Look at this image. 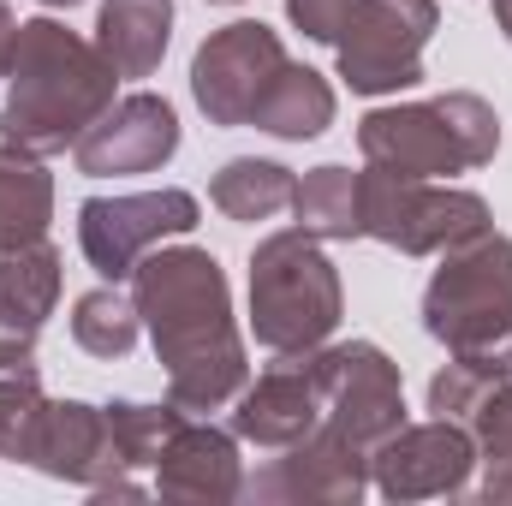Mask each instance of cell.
<instances>
[{
    "label": "cell",
    "instance_id": "cell-1",
    "mask_svg": "<svg viewBox=\"0 0 512 506\" xmlns=\"http://www.w3.org/2000/svg\"><path fill=\"white\" fill-rule=\"evenodd\" d=\"M131 304L167 370V399L191 417L221 411L251 381L227 268L203 245H155L131 268Z\"/></svg>",
    "mask_w": 512,
    "mask_h": 506
},
{
    "label": "cell",
    "instance_id": "cell-2",
    "mask_svg": "<svg viewBox=\"0 0 512 506\" xmlns=\"http://www.w3.org/2000/svg\"><path fill=\"white\" fill-rule=\"evenodd\" d=\"M6 108L0 137L30 149V155H66L84 131L114 108V60L66 30L60 18H18L12 48H6Z\"/></svg>",
    "mask_w": 512,
    "mask_h": 506
},
{
    "label": "cell",
    "instance_id": "cell-3",
    "mask_svg": "<svg viewBox=\"0 0 512 506\" xmlns=\"http://www.w3.org/2000/svg\"><path fill=\"white\" fill-rule=\"evenodd\" d=\"M423 334L447 346V358L471 364L495 387L512 381V239L477 233L453 251L423 286Z\"/></svg>",
    "mask_w": 512,
    "mask_h": 506
},
{
    "label": "cell",
    "instance_id": "cell-4",
    "mask_svg": "<svg viewBox=\"0 0 512 506\" xmlns=\"http://www.w3.org/2000/svg\"><path fill=\"white\" fill-rule=\"evenodd\" d=\"M340 316L346 286L322 239L280 227L251 251V334L262 352H316L334 340Z\"/></svg>",
    "mask_w": 512,
    "mask_h": 506
},
{
    "label": "cell",
    "instance_id": "cell-5",
    "mask_svg": "<svg viewBox=\"0 0 512 506\" xmlns=\"http://www.w3.org/2000/svg\"><path fill=\"white\" fill-rule=\"evenodd\" d=\"M358 149L370 167H393L411 179H453L495 161L501 114L471 90H447L435 102H393L358 120Z\"/></svg>",
    "mask_w": 512,
    "mask_h": 506
},
{
    "label": "cell",
    "instance_id": "cell-6",
    "mask_svg": "<svg viewBox=\"0 0 512 506\" xmlns=\"http://www.w3.org/2000/svg\"><path fill=\"white\" fill-rule=\"evenodd\" d=\"M358 179H364V239L393 245L399 256H441L495 227V215L477 191H459L441 179H411L393 167H364Z\"/></svg>",
    "mask_w": 512,
    "mask_h": 506
},
{
    "label": "cell",
    "instance_id": "cell-7",
    "mask_svg": "<svg viewBox=\"0 0 512 506\" xmlns=\"http://www.w3.org/2000/svg\"><path fill=\"white\" fill-rule=\"evenodd\" d=\"M441 30L435 0H352V18L334 36L340 78L358 96H399L423 84V48Z\"/></svg>",
    "mask_w": 512,
    "mask_h": 506
},
{
    "label": "cell",
    "instance_id": "cell-8",
    "mask_svg": "<svg viewBox=\"0 0 512 506\" xmlns=\"http://www.w3.org/2000/svg\"><path fill=\"white\" fill-rule=\"evenodd\" d=\"M197 221H203V203L179 185L131 191V197H90V203H78V251L102 280L120 286L155 245L185 239Z\"/></svg>",
    "mask_w": 512,
    "mask_h": 506
},
{
    "label": "cell",
    "instance_id": "cell-9",
    "mask_svg": "<svg viewBox=\"0 0 512 506\" xmlns=\"http://www.w3.org/2000/svg\"><path fill=\"white\" fill-rule=\"evenodd\" d=\"M316 376H322V423L340 429L352 447L376 453L393 429H405V381L382 346L370 340L316 346Z\"/></svg>",
    "mask_w": 512,
    "mask_h": 506
},
{
    "label": "cell",
    "instance_id": "cell-10",
    "mask_svg": "<svg viewBox=\"0 0 512 506\" xmlns=\"http://www.w3.org/2000/svg\"><path fill=\"white\" fill-rule=\"evenodd\" d=\"M286 60L292 54L274 24H262V18L221 24L215 36H203V48L191 60V96L209 114V126H251L262 90L280 78Z\"/></svg>",
    "mask_w": 512,
    "mask_h": 506
},
{
    "label": "cell",
    "instance_id": "cell-11",
    "mask_svg": "<svg viewBox=\"0 0 512 506\" xmlns=\"http://www.w3.org/2000/svg\"><path fill=\"white\" fill-rule=\"evenodd\" d=\"M477 471V435L459 417H429L393 429L370 453V489L382 501H453L471 489Z\"/></svg>",
    "mask_w": 512,
    "mask_h": 506
},
{
    "label": "cell",
    "instance_id": "cell-12",
    "mask_svg": "<svg viewBox=\"0 0 512 506\" xmlns=\"http://www.w3.org/2000/svg\"><path fill=\"white\" fill-rule=\"evenodd\" d=\"M364 489H370V453L328 423L298 447H280V459L245 477V501L262 506H358Z\"/></svg>",
    "mask_w": 512,
    "mask_h": 506
},
{
    "label": "cell",
    "instance_id": "cell-13",
    "mask_svg": "<svg viewBox=\"0 0 512 506\" xmlns=\"http://www.w3.org/2000/svg\"><path fill=\"white\" fill-rule=\"evenodd\" d=\"M179 155V114L155 90L120 96L96 126L72 143V161L84 179H120V173H155Z\"/></svg>",
    "mask_w": 512,
    "mask_h": 506
},
{
    "label": "cell",
    "instance_id": "cell-14",
    "mask_svg": "<svg viewBox=\"0 0 512 506\" xmlns=\"http://www.w3.org/2000/svg\"><path fill=\"white\" fill-rule=\"evenodd\" d=\"M322 429V376L316 352H274V364L233 399V435L251 447H298L304 435Z\"/></svg>",
    "mask_w": 512,
    "mask_h": 506
},
{
    "label": "cell",
    "instance_id": "cell-15",
    "mask_svg": "<svg viewBox=\"0 0 512 506\" xmlns=\"http://www.w3.org/2000/svg\"><path fill=\"white\" fill-rule=\"evenodd\" d=\"M24 465H36L54 483H78V489H108L114 477H126V459H120L114 429H108V405L48 399L36 417Z\"/></svg>",
    "mask_w": 512,
    "mask_h": 506
},
{
    "label": "cell",
    "instance_id": "cell-16",
    "mask_svg": "<svg viewBox=\"0 0 512 506\" xmlns=\"http://www.w3.org/2000/svg\"><path fill=\"white\" fill-rule=\"evenodd\" d=\"M155 495L191 506H227L245 495V459H239V435L215 429L203 417H185L173 429V441L155 459Z\"/></svg>",
    "mask_w": 512,
    "mask_h": 506
},
{
    "label": "cell",
    "instance_id": "cell-17",
    "mask_svg": "<svg viewBox=\"0 0 512 506\" xmlns=\"http://www.w3.org/2000/svg\"><path fill=\"white\" fill-rule=\"evenodd\" d=\"M173 42V0H102L96 48L114 60L120 78H149Z\"/></svg>",
    "mask_w": 512,
    "mask_h": 506
},
{
    "label": "cell",
    "instance_id": "cell-18",
    "mask_svg": "<svg viewBox=\"0 0 512 506\" xmlns=\"http://www.w3.org/2000/svg\"><path fill=\"white\" fill-rule=\"evenodd\" d=\"M251 126L268 131V137H280V143H310V137H322V131L334 126V84H328L316 66L286 60L280 78L262 90Z\"/></svg>",
    "mask_w": 512,
    "mask_h": 506
},
{
    "label": "cell",
    "instance_id": "cell-19",
    "mask_svg": "<svg viewBox=\"0 0 512 506\" xmlns=\"http://www.w3.org/2000/svg\"><path fill=\"white\" fill-rule=\"evenodd\" d=\"M292 215L310 239L322 245H352L364 239V179L340 161L328 167H310L298 185H292Z\"/></svg>",
    "mask_w": 512,
    "mask_h": 506
},
{
    "label": "cell",
    "instance_id": "cell-20",
    "mask_svg": "<svg viewBox=\"0 0 512 506\" xmlns=\"http://www.w3.org/2000/svg\"><path fill=\"white\" fill-rule=\"evenodd\" d=\"M48 221H54V173L42 167V155L0 137V251L48 239Z\"/></svg>",
    "mask_w": 512,
    "mask_h": 506
},
{
    "label": "cell",
    "instance_id": "cell-21",
    "mask_svg": "<svg viewBox=\"0 0 512 506\" xmlns=\"http://www.w3.org/2000/svg\"><path fill=\"white\" fill-rule=\"evenodd\" d=\"M292 167L280 161H262V155H233L215 179H209V203L227 215V221H268L292 203Z\"/></svg>",
    "mask_w": 512,
    "mask_h": 506
},
{
    "label": "cell",
    "instance_id": "cell-22",
    "mask_svg": "<svg viewBox=\"0 0 512 506\" xmlns=\"http://www.w3.org/2000/svg\"><path fill=\"white\" fill-rule=\"evenodd\" d=\"M137 334H143V316H137V304H131L114 280L96 286V292H84L72 304V340L90 358H108V364L126 358L131 346H137Z\"/></svg>",
    "mask_w": 512,
    "mask_h": 506
},
{
    "label": "cell",
    "instance_id": "cell-23",
    "mask_svg": "<svg viewBox=\"0 0 512 506\" xmlns=\"http://www.w3.org/2000/svg\"><path fill=\"white\" fill-rule=\"evenodd\" d=\"M60 268H66V262H60V251H54L48 239L0 251V304H12V310L48 322L54 304H60Z\"/></svg>",
    "mask_w": 512,
    "mask_h": 506
},
{
    "label": "cell",
    "instance_id": "cell-24",
    "mask_svg": "<svg viewBox=\"0 0 512 506\" xmlns=\"http://www.w3.org/2000/svg\"><path fill=\"white\" fill-rule=\"evenodd\" d=\"M191 411H179L173 399L167 405H137V399H114L108 405V429H114V447H120V459H126V471H155V459H161V447L173 441V429L185 423Z\"/></svg>",
    "mask_w": 512,
    "mask_h": 506
},
{
    "label": "cell",
    "instance_id": "cell-25",
    "mask_svg": "<svg viewBox=\"0 0 512 506\" xmlns=\"http://www.w3.org/2000/svg\"><path fill=\"white\" fill-rule=\"evenodd\" d=\"M42 405H48L42 370H36V376H6L0 381V459H18V465H24Z\"/></svg>",
    "mask_w": 512,
    "mask_h": 506
},
{
    "label": "cell",
    "instance_id": "cell-26",
    "mask_svg": "<svg viewBox=\"0 0 512 506\" xmlns=\"http://www.w3.org/2000/svg\"><path fill=\"white\" fill-rule=\"evenodd\" d=\"M471 435H477V453L512 459V381L483 393V405L471 411Z\"/></svg>",
    "mask_w": 512,
    "mask_h": 506
},
{
    "label": "cell",
    "instance_id": "cell-27",
    "mask_svg": "<svg viewBox=\"0 0 512 506\" xmlns=\"http://www.w3.org/2000/svg\"><path fill=\"white\" fill-rule=\"evenodd\" d=\"M36 334H42L36 316L0 304V381L6 376H36Z\"/></svg>",
    "mask_w": 512,
    "mask_h": 506
},
{
    "label": "cell",
    "instance_id": "cell-28",
    "mask_svg": "<svg viewBox=\"0 0 512 506\" xmlns=\"http://www.w3.org/2000/svg\"><path fill=\"white\" fill-rule=\"evenodd\" d=\"M286 18H292L310 42H328V48H334L340 24L352 18V0H286Z\"/></svg>",
    "mask_w": 512,
    "mask_h": 506
},
{
    "label": "cell",
    "instance_id": "cell-29",
    "mask_svg": "<svg viewBox=\"0 0 512 506\" xmlns=\"http://www.w3.org/2000/svg\"><path fill=\"white\" fill-rule=\"evenodd\" d=\"M477 495L489 506H507L512 501V459H489V477L477 483Z\"/></svg>",
    "mask_w": 512,
    "mask_h": 506
},
{
    "label": "cell",
    "instance_id": "cell-30",
    "mask_svg": "<svg viewBox=\"0 0 512 506\" xmlns=\"http://www.w3.org/2000/svg\"><path fill=\"white\" fill-rule=\"evenodd\" d=\"M12 30H18V18H12V6L0 0V72H6V48H12Z\"/></svg>",
    "mask_w": 512,
    "mask_h": 506
},
{
    "label": "cell",
    "instance_id": "cell-31",
    "mask_svg": "<svg viewBox=\"0 0 512 506\" xmlns=\"http://www.w3.org/2000/svg\"><path fill=\"white\" fill-rule=\"evenodd\" d=\"M489 12H495V24H501V36L512 42V0H489Z\"/></svg>",
    "mask_w": 512,
    "mask_h": 506
},
{
    "label": "cell",
    "instance_id": "cell-32",
    "mask_svg": "<svg viewBox=\"0 0 512 506\" xmlns=\"http://www.w3.org/2000/svg\"><path fill=\"white\" fill-rule=\"evenodd\" d=\"M42 6H84V0H42Z\"/></svg>",
    "mask_w": 512,
    "mask_h": 506
},
{
    "label": "cell",
    "instance_id": "cell-33",
    "mask_svg": "<svg viewBox=\"0 0 512 506\" xmlns=\"http://www.w3.org/2000/svg\"><path fill=\"white\" fill-rule=\"evenodd\" d=\"M209 6H239V0H209Z\"/></svg>",
    "mask_w": 512,
    "mask_h": 506
}]
</instances>
